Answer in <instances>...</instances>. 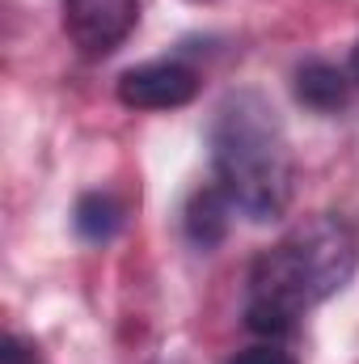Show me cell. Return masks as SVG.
Masks as SVG:
<instances>
[{
    "mask_svg": "<svg viewBox=\"0 0 359 364\" xmlns=\"http://www.w3.org/2000/svg\"><path fill=\"white\" fill-rule=\"evenodd\" d=\"M359 267V233L347 216L317 212L287 229L250 267L245 326L254 335H287L313 305L351 284Z\"/></svg>",
    "mask_w": 359,
    "mask_h": 364,
    "instance_id": "6da1fadb",
    "label": "cell"
},
{
    "mask_svg": "<svg viewBox=\"0 0 359 364\" xmlns=\"http://www.w3.org/2000/svg\"><path fill=\"white\" fill-rule=\"evenodd\" d=\"M207 144H211L216 182L224 186V195L245 220L267 225L287 212L296 166H292L287 132L263 93H228L211 114Z\"/></svg>",
    "mask_w": 359,
    "mask_h": 364,
    "instance_id": "7a4b0ae2",
    "label": "cell"
},
{
    "mask_svg": "<svg viewBox=\"0 0 359 364\" xmlns=\"http://www.w3.org/2000/svg\"><path fill=\"white\" fill-rule=\"evenodd\" d=\"M64 34L89 60H101L127 43L140 26V0H60Z\"/></svg>",
    "mask_w": 359,
    "mask_h": 364,
    "instance_id": "3957f363",
    "label": "cell"
},
{
    "mask_svg": "<svg viewBox=\"0 0 359 364\" xmlns=\"http://www.w3.org/2000/svg\"><path fill=\"white\" fill-rule=\"evenodd\" d=\"M194 93L199 77L182 60H148L118 77V102L131 110H178Z\"/></svg>",
    "mask_w": 359,
    "mask_h": 364,
    "instance_id": "277c9868",
    "label": "cell"
},
{
    "mask_svg": "<svg viewBox=\"0 0 359 364\" xmlns=\"http://www.w3.org/2000/svg\"><path fill=\"white\" fill-rule=\"evenodd\" d=\"M233 199L224 195L220 182L211 186H199L190 199H186V212H182V229H186V242L199 246V250H211L224 242L228 233V220H233Z\"/></svg>",
    "mask_w": 359,
    "mask_h": 364,
    "instance_id": "5b68a950",
    "label": "cell"
},
{
    "mask_svg": "<svg viewBox=\"0 0 359 364\" xmlns=\"http://www.w3.org/2000/svg\"><path fill=\"white\" fill-rule=\"evenodd\" d=\"M292 90H296V102H304L309 110H343L351 102V77L326 60H304L292 77Z\"/></svg>",
    "mask_w": 359,
    "mask_h": 364,
    "instance_id": "8992f818",
    "label": "cell"
},
{
    "mask_svg": "<svg viewBox=\"0 0 359 364\" xmlns=\"http://www.w3.org/2000/svg\"><path fill=\"white\" fill-rule=\"evenodd\" d=\"M72 225H77V233H81L85 242L101 246V242H110V237L123 229V208H118L110 195L89 191V195L77 199V208H72Z\"/></svg>",
    "mask_w": 359,
    "mask_h": 364,
    "instance_id": "52a82bcc",
    "label": "cell"
},
{
    "mask_svg": "<svg viewBox=\"0 0 359 364\" xmlns=\"http://www.w3.org/2000/svg\"><path fill=\"white\" fill-rule=\"evenodd\" d=\"M228 364H296L283 348H270V343H263V348H245V352H237Z\"/></svg>",
    "mask_w": 359,
    "mask_h": 364,
    "instance_id": "ba28073f",
    "label": "cell"
},
{
    "mask_svg": "<svg viewBox=\"0 0 359 364\" xmlns=\"http://www.w3.org/2000/svg\"><path fill=\"white\" fill-rule=\"evenodd\" d=\"M0 364H38V356L21 335H4L0 339Z\"/></svg>",
    "mask_w": 359,
    "mask_h": 364,
    "instance_id": "9c48e42d",
    "label": "cell"
},
{
    "mask_svg": "<svg viewBox=\"0 0 359 364\" xmlns=\"http://www.w3.org/2000/svg\"><path fill=\"white\" fill-rule=\"evenodd\" d=\"M351 77L359 81V43H355V51H351Z\"/></svg>",
    "mask_w": 359,
    "mask_h": 364,
    "instance_id": "30bf717a",
    "label": "cell"
}]
</instances>
